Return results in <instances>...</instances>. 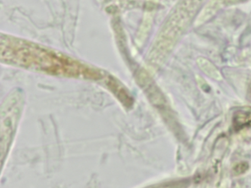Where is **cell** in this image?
I'll use <instances>...</instances> for the list:
<instances>
[{"mask_svg": "<svg viewBox=\"0 0 251 188\" xmlns=\"http://www.w3.org/2000/svg\"><path fill=\"white\" fill-rule=\"evenodd\" d=\"M152 188H183L180 187V184H168V185H161V186L154 187Z\"/></svg>", "mask_w": 251, "mask_h": 188, "instance_id": "obj_1", "label": "cell"}]
</instances>
